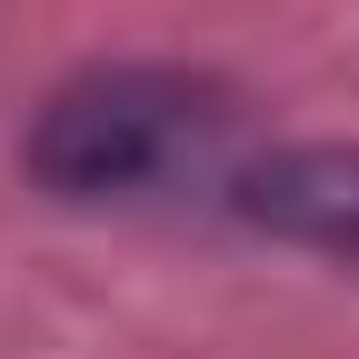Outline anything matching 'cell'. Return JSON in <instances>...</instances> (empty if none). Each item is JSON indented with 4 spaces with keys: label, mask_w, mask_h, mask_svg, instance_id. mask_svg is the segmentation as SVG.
<instances>
[{
    "label": "cell",
    "mask_w": 359,
    "mask_h": 359,
    "mask_svg": "<svg viewBox=\"0 0 359 359\" xmlns=\"http://www.w3.org/2000/svg\"><path fill=\"white\" fill-rule=\"evenodd\" d=\"M219 130L230 110L190 70H90L30 120V180L60 200H150L210 160Z\"/></svg>",
    "instance_id": "1"
},
{
    "label": "cell",
    "mask_w": 359,
    "mask_h": 359,
    "mask_svg": "<svg viewBox=\"0 0 359 359\" xmlns=\"http://www.w3.org/2000/svg\"><path fill=\"white\" fill-rule=\"evenodd\" d=\"M240 210L269 240L320 250L359 269V140H309V150H269L259 170H240Z\"/></svg>",
    "instance_id": "2"
}]
</instances>
